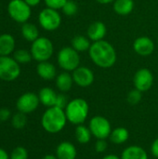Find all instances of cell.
Wrapping results in <instances>:
<instances>
[{
    "label": "cell",
    "mask_w": 158,
    "mask_h": 159,
    "mask_svg": "<svg viewBox=\"0 0 158 159\" xmlns=\"http://www.w3.org/2000/svg\"><path fill=\"white\" fill-rule=\"evenodd\" d=\"M88 54L91 61L98 67L103 69L113 67L117 59L114 46L104 39L93 42L88 49Z\"/></svg>",
    "instance_id": "6da1fadb"
},
{
    "label": "cell",
    "mask_w": 158,
    "mask_h": 159,
    "mask_svg": "<svg viewBox=\"0 0 158 159\" xmlns=\"http://www.w3.org/2000/svg\"><path fill=\"white\" fill-rule=\"evenodd\" d=\"M67 121L64 109L57 106L48 107L41 117L42 128L50 134L61 132L65 128Z\"/></svg>",
    "instance_id": "7a4b0ae2"
},
{
    "label": "cell",
    "mask_w": 158,
    "mask_h": 159,
    "mask_svg": "<svg viewBox=\"0 0 158 159\" xmlns=\"http://www.w3.org/2000/svg\"><path fill=\"white\" fill-rule=\"evenodd\" d=\"M64 112L68 122L78 126L87 120L89 114V105L86 100L82 98H76L69 101Z\"/></svg>",
    "instance_id": "3957f363"
},
{
    "label": "cell",
    "mask_w": 158,
    "mask_h": 159,
    "mask_svg": "<svg viewBox=\"0 0 158 159\" xmlns=\"http://www.w3.org/2000/svg\"><path fill=\"white\" fill-rule=\"evenodd\" d=\"M30 51L33 56V59L36 61H47L53 55V43L47 37L39 36L36 40L32 42Z\"/></svg>",
    "instance_id": "277c9868"
},
{
    "label": "cell",
    "mask_w": 158,
    "mask_h": 159,
    "mask_svg": "<svg viewBox=\"0 0 158 159\" xmlns=\"http://www.w3.org/2000/svg\"><path fill=\"white\" fill-rule=\"evenodd\" d=\"M57 61L62 70L66 72H74L80 66L79 52L72 47H64L59 50Z\"/></svg>",
    "instance_id": "5b68a950"
},
{
    "label": "cell",
    "mask_w": 158,
    "mask_h": 159,
    "mask_svg": "<svg viewBox=\"0 0 158 159\" xmlns=\"http://www.w3.org/2000/svg\"><path fill=\"white\" fill-rule=\"evenodd\" d=\"M8 16L19 23H25L31 18V7L23 0H11L7 5Z\"/></svg>",
    "instance_id": "8992f818"
},
{
    "label": "cell",
    "mask_w": 158,
    "mask_h": 159,
    "mask_svg": "<svg viewBox=\"0 0 158 159\" xmlns=\"http://www.w3.org/2000/svg\"><path fill=\"white\" fill-rule=\"evenodd\" d=\"M20 75V63L13 57L0 56V80L11 82L16 80Z\"/></svg>",
    "instance_id": "52a82bcc"
},
{
    "label": "cell",
    "mask_w": 158,
    "mask_h": 159,
    "mask_svg": "<svg viewBox=\"0 0 158 159\" xmlns=\"http://www.w3.org/2000/svg\"><path fill=\"white\" fill-rule=\"evenodd\" d=\"M38 22L44 30L53 32L61 26V16L58 10L46 7L40 11L38 15Z\"/></svg>",
    "instance_id": "ba28073f"
},
{
    "label": "cell",
    "mask_w": 158,
    "mask_h": 159,
    "mask_svg": "<svg viewBox=\"0 0 158 159\" xmlns=\"http://www.w3.org/2000/svg\"><path fill=\"white\" fill-rule=\"evenodd\" d=\"M88 128L92 136L95 137L97 140H106L107 138H109L113 130L110 121L102 116H93L88 123Z\"/></svg>",
    "instance_id": "9c48e42d"
},
{
    "label": "cell",
    "mask_w": 158,
    "mask_h": 159,
    "mask_svg": "<svg viewBox=\"0 0 158 159\" xmlns=\"http://www.w3.org/2000/svg\"><path fill=\"white\" fill-rule=\"evenodd\" d=\"M40 103L38 95L34 92H25L20 95L16 102V108L18 112L23 114H30L34 112Z\"/></svg>",
    "instance_id": "30bf717a"
},
{
    "label": "cell",
    "mask_w": 158,
    "mask_h": 159,
    "mask_svg": "<svg viewBox=\"0 0 158 159\" xmlns=\"http://www.w3.org/2000/svg\"><path fill=\"white\" fill-rule=\"evenodd\" d=\"M133 84L135 89L142 92L148 91L154 84L153 73L147 68H142L138 70L133 77Z\"/></svg>",
    "instance_id": "8fae6325"
},
{
    "label": "cell",
    "mask_w": 158,
    "mask_h": 159,
    "mask_svg": "<svg viewBox=\"0 0 158 159\" xmlns=\"http://www.w3.org/2000/svg\"><path fill=\"white\" fill-rule=\"evenodd\" d=\"M74 83L80 88H88L94 82V73L87 66L77 67L72 74Z\"/></svg>",
    "instance_id": "7c38bea8"
},
{
    "label": "cell",
    "mask_w": 158,
    "mask_h": 159,
    "mask_svg": "<svg viewBox=\"0 0 158 159\" xmlns=\"http://www.w3.org/2000/svg\"><path fill=\"white\" fill-rule=\"evenodd\" d=\"M134 51L142 57L151 55L155 50V43L148 36H140L133 43Z\"/></svg>",
    "instance_id": "4fadbf2b"
},
{
    "label": "cell",
    "mask_w": 158,
    "mask_h": 159,
    "mask_svg": "<svg viewBox=\"0 0 158 159\" xmlns=\"http://www.w3.org/2000/svg\"><path fill=\"white\" fill-rule=\"evenodd\" d=\"M107 33V28L105 24L101 20L93 21L89 24L87 30V36L89 38L90 41L96 42L103 40Z\"/></svg>",
    "instance_id": "5bb4252c"
},
{
    "label": "cell",
    "mask_w": 158,
    "mask_h": 159,
    "mask_svg": "<svg viewBox=\"0 0 158 159\" xmlns=\"http://www.w3.org/2000/svg\"><path fill=\"white\" fill-rule=\"evenodd\" d=\"M76 156V148L70 142H61L56 148V157L58 159H75Z\"/></svg>",
    "instance_id": "9a60e30c"
},
{
    "label": "cell",
    "mask_w": 158,
    "mask_h": 159,
    "mask_svg": "<svg viewBox=\"0 0 158 159\" xmlns=\"http://www.w3.org/2000/svg\"><path fill=\"white\" fill-rule=\"evenodd\" d=\"M36 73L44 80H52L57 76V70L53 63L47 61L38 62L36 66Z\"/></svg>",
    "instance_id": "2e32d148"
},
{
    "label": "cell",
    "mask_w": 158,
    "mask_h": 159,
    "mask_svg": "<svg viewBox=\"0 0 158 159\" xmlns=\"http://www.w3.org/2000/svg\"><path fill=\"white\" fill-rule=\"evenodd\" d=\"M15 39L10 34H0V56H9L14 52Z\"/></svg>",
    "instance_id": "e0dca14e"
},
{
    "label": "cell",
    "mask_w": 158,
    "mask_h": 159,
    "mask_svg": "<svg viewBox=\"0 0 158 159\" xmlns=\"http://www.w3.org/2000/svg\"><path fill=\"white\" fill-rule=\"evenodd\" d=\"M58 94L55 92V90L51 88L45 87L40 89L38 93V98L40 101V103H42L46 107H52L55 106L56 100H57Z\"/></svg>",
    "instance_id": "ac0fdd59"
},
{
    "label": "cell",
    "mask_w": 158,
    "mask_h": 159,
    "mask_svg": "<svg viewBox=\"0 0 158 159\" xmlns=\"http://www.w3.org/2000/svg\"><path fill=\"white\" fill-rule=\"evenodd\" d=\"M121 159H148V154L139 145H130L124 149Z\"/></svg>",
    "instance_id": "d6986e66"
},
{
    "label": "cell",
    "mask_w": 158,
    "mask_h": 159,
    "mask_svg": "<svg viewBox=\"0 0 158 159\" xmlns=\"http://www.w3.org/2000/svg\"><path fill=\"white\" fill-rule=\"evenodd\" d=\"M74 84L73 75L69 72H62L56 76V87L61 92L69 91Z\"/></svg>",
    "instance_id": "ffe728a7"
},
{
    "label": "cell",
    "mask_w": 158,
    "mask_h": 159,
    "mask_svg": "<svg viewBox=\"0 0 158 159\" xmlns=\"http://www.w3.org/2000/svg\"><path fill=\"white\" fill-rule=\"evenodd\" d=\"M129 132L128 129L124 127H118L114 129L109 136L111 143L116 145L125 143L129 140Z\"/></svg>",
    "instance_id": "44dd1931"
},
{
    "label": "cell",
    "mask_w": 158,
    "mask_h": 159,
    "mask_svg": "<svg viewBox=\"0 0 158 159\" xmlns=\"http://www.w3.org/2000/svg\"><path fill=\"white\" fill-rule=\"evenodd\" d=\"M134 8L133 0H115L114 10L120 16H127L132 12Z\"/></svg>",
    "instance_id": "7402d4cb"
},
{
    "label": "cell",
    "mask_w": 158,
    "mask_h": 159,
    "mask_svg": "<svg viewBox=\"0 0 158 159\" xmlns=\"http://www.w3.org/2000/svg\"><path fill=\"white\" fill-rule=\"evenodd\" d=\"M21 35L25 40L29 42H34L39 37L38 28L33 23L25 22L21 26Z\"/></svg>",
    "instance_id": "603a6c76"
},
{
    "label": "cell",
    "mask_w": 158,
    "mask_h": 159,
    "mask_svg": "<svg viewBox=\"0 0 158 159\" xmlns=\"http://www.w3.org/2000/svg\"><path fill=\"white\" fill-rule=\"evenodd\" d=\"M90 46H91V43L88 36L77 34L72 39V48H74L78 52L88 51Z\"/></svg>",
    "instance_id": "cb8c5ba5"
},
{
    "label": "cell",
    "mask_w": 158,
    "mask_h": 159,
    "mask_svg": "<svg viewBox=\"0 0 158 159\" xmlns=\"http://www.w3.org/2000/svg\"><path fill=\"white\" fill-rule=\"evenodd\" d=\"M92 134L88 127L81 124L76 126L75 129V138L80 144H87L90 142Z\"/></svg>",
    "instance_id": "d4e9b609"
},
{
    "label": "cell",
    "mask_w": 158,
    "mask_h": 159,
    "mask_svg": "<svg viewBox=\"0 0 158 159\" xmlns=\"http://www.w3.org/2000/svg\"><path fill=\"white\" fill-rule=\"evenodd\" d=\"M13 58L20 64H25V63H29L32 61L33 56L31 54V51L21 48L13 52Z\"/></svg>",
    "instance_id": "484cf974"
},
{
    "label": "cell",
    "mask_w": 158,
    "mask_h": 159,
    "mask_svg": "<svg viewBox=\"0 0 158 159\" xmlns=\"http://www.w3.org/2000/svg\"><path fill=\"white\" fill-rule=\"evenodd\" d=\"M27 124V116L26 114L18 112L16 113L11 119V125L16 129H23Z\"/></svg>",
    "instance_id": "4316f807"
},
{
    "label": "cell",
    "mask_w": 158,
    "mask_h": 159,
    "mask_svg": "<svg viewBox=\"0 0 158 159\" xmlns=\"http://www.w3.org/2000/svg\"><path fill=\"white\" fill-rule=\"evenodd\" d=\"M142 99V92L140 91L137 89H134L132 90H130L128 94L127 97V101L129 104L131 105H136L138 104Z\"/></svg>",
    "instance_id": "83f0119b"
},
{
    "label": "cell",
    "mask_w": 158,
    "mask_h": 159,
    "mask_svg": "<svg viewBox=\"0 0 158 159\" xmlns=\"http://www.w3.org/2000/svg\"><path fill=\"white\" fill-rule=\"evenodd\" d=\"M63 14H65L66 16L68 17H72L74 15H75L77 13V10H78V7H77V5L72 1V0H68L65 5L63 6V7L61 8Z\"/></svg>",
    "instance_id": "f1b7e54d"
},
{
    "label": "cell",
    "mask_w": 158,
    "mask_h": 159,
    "mask_svg": "<svg viewBox=\"0 0 158 159\" xmlns=\"http://www.w3.org/2000/svg\"><path fill=\"white\" fill-rule=\"evenodd\" d=\"M9 159H28V151L22 146H17L12 150Z\"/></svg>",
    "instance_id": "f546056e"
},
{
    "label": "cell",
    "mask_w": 158,
    "mask_h": 159,
    "mask_svg": "<svg viewBox=\"0 0 158 159\" xmlns=\"http://www.w3.org/2000/svg\"><path fill=\"white\" fill-rule=\"evenodd\" d=\"M68 0H44L47 7H50L56 10L61 9Z\"/></svg>",
    "instance_id": "4dcf8cb0"
},
{
    "label": "cell",
    "mask_w": 158,
    "mask_h": 159,
    "mask_svg": "<svg viewBox=\"0 0 158 159\" xmlns=\"http://www.w3.org/2000/svg\"><path fill=\"white\" fill-rule=\"evenodd\" d=\"M68 102H69V101H68L67 96L65 94H63V93H61V94H58V96H57L55 106H57L59 108H61V109H65Z\"/></svg>",
    "instance_id": "1f68e13d"
},
{
    "label": "cell",
    "mask_w": 158,
    "mask_h": 159,
    "mask_svg": "<svg viewBox=\"0 0 158 159\" xmlns=\"http://www.w3.org/2000/svg\"><path fill=\"white\" fill-rule=\"evenodd\" d=\"M108 148V144L106 140L103 139H100L97 140L95 144H94V149L97 153H104Z\"/></svg>",
    "instance_id": "d6a6232c"
},
{
    "label": "cell",
    "mask_w": 158,
    "mask_h": 159,
    "mask_svg": "<svg viewBox=\"0 0 158 159\" xmlns=\"http://www.w3.org/2000/svg\"><path fill=\"white\" fill-rule=\"evenodd\" d=\"M11 116L10 110L7 107H3L0 109V121H7Z\"/></svg>",
    "instance_id": "836d02e7"
},
{
    "label": "cell",
    "mask_w": 158,
    "mask_h": 159,
    "mask_svg": "<svg viewBox=\"0 0 158 159\" xmlns=\"http://www.w3.org/2000/svg\"><path fill=\"white\" fill-rule=\"evenodd\" d=\"M151 153L156 158H158V138L153 142L151 145Z\"/></svg>",
    "instance_id": "e575fe53"
},
{
    "label": "cell",
    "mask_w": 158,
    "mask_h": 159,
    "mask_svg": "<svg viewBox=\"0 0 158 159\" xmlns=\"http://www.w3.org/2000/svg\"><path fill=\"white\" fill-rule=\"evenodd\" d=\"M23 1H24L25 3H27L31 7L39 5V3L41 2V0H23Z\"/></svg>",
    "instance_id": "d590c367"
},
{
    "label": "cell",
    "mask_w": 158,
    "mask_h": 159,
    "mask_svg": "<svg viewBox=\"0 0 158 159\" xmlns=\"http://www.w3.org/2000/svg\"><path fill=\"white\" fill-rule=\"evenodd\" d=\"M0 159H9L8 154L3 148H0Z\"/></svg>",
    "instance_id": "8d00e7d4"
},
{
    "label": "cell",
    "mask_w": 158,
    "mask_h": 159,
    "mask_svg": "<svg viewBox=\"0 0 158 159\" xmlns=\"http://www.w3.org/2000/svg\"><path fill=\"white\" fill-rule=\"evenodd\" d=\"M102 159H121V157H119L116 155H106L105 157H103Z\"/></svg>",
    "instance_id": "74e56055"
},
{
    "label": "cell",
    "mask_w": 158,
    "mask_h": 159,
    "mask_svg": "<svg viewBox=\"0 0 158 159\" xmlns=\"http://www.w3.org/2000/svg\"><path fill=\"white\" fill-rule=\"evenodd\" d=\"M96 1L102 5H107V4H110L112 2H115V0H96Z\"/></svg>",
    "instance_id": "f35d334b"
},
{
    "label": "cell",
    "mask_w": 158,
    "mask_h": 159,
    "mask_svg": "<svg viewBox=\"0 0 158 159\" xmlns=\"http://www.w3.org/2000/svg\"><path fill=\"white\" fill-rule=\"evenodd\" d=\"M42 159H58L56 156L54 155H46Z\"/></svg>",
    "instance_id": "ab89813d"
},
{
    "label": "cell",
    "mask_w": 158,
    "mask_h": 159,
    "mask_svg": "<svg viewBox=\"0 0 158 159\" xmlns=\"http://www.w3.org/2000/svg\"><path fill=\"white\" fill-rule=\"evenodd\" d=\"M157 43H158V37H157Z\"/></svg>",
    "instance_id": "60d3db41"
}]
</instances>
